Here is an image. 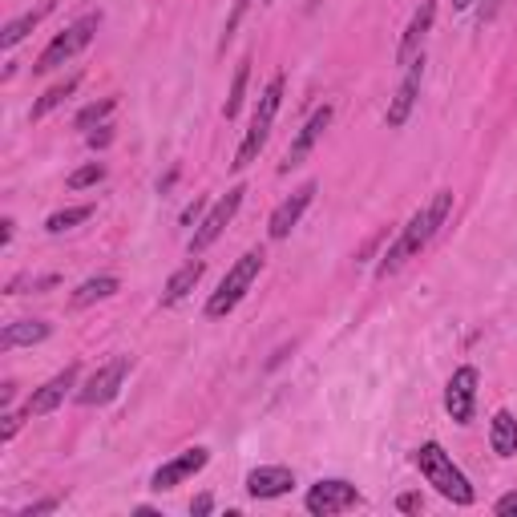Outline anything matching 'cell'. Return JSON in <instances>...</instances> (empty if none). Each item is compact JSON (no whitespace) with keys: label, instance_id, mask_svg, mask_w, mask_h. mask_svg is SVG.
Returning a JSON list of instances; mask_svg holds the SVG:
<instances>
[{"label":"cell","instance_id":"cell-35","mask_svg":"<svg viewBox=\"0 0 517 517\" xmlns=\"http://www.w3.org/2000/svg\"><path fill=\"white\" fill-rule=\"evenodd\" d=\"M13 227H17L13 219H5V223H0V247H9V243H13Z\"/></svg>","mask_w":517,"mask_h":517},{"label":"cell","instance_id":"cell-7","mask_svg":"<svg viewBox=\"0 0 517 517\" xmlns=\"http://www.w3.org/2000/svg\"><path fill=\"white\" fill-rule=\"evenodd\" d=\"M303 505H307V513H316V517L348 513V509L360 505V489L352 481H344V477H324V481H316L312 489H307Z\"/></svg>","mask_w":517,"mask_h":517},{"label":"cell","instance_id":"cell-22","mask_svg":"<svg viewBox=\"0 0 517 517\" xmlns=\"http://www.w3.org/2000/svg\"><path fill=\"white\" fill-rule=\"evenodd\" d=\"M118 291H122L118 275H93V279H85V283L73 291V307H89V303L110 299V295H118Z\"/></svg>","mask_w":517,"mask_h":517},{"label":"cell","instance_id":"cell-30","mask_svg":"<svg viewBox=\"0 0 517 517\" xmlns=\"http://www.w3.org/2000/svg\"><path fill=\"white\" fill-rule=\"evenodd\" d=\"M85 138H89L93 150H97V146H110V142H114V126H97V130H89Z\"/></svg>","mask_w":517,"mask_h":517},{"label":"cell","instance_id":"cell-31","mask_svg":"<svg viewBox=\"0 0 517 517\" xmlns=\"http://www.w3.org/2000/svg\"><path fill=\"white\" fill-rule=\"evenodd\" d=\"M57 505H61L57 497H45V501H33V505H25V509H21V517H37V513H53Z\"/></svg>","mask_w":517,"mask_h":517},{"label":"cell","instance_id":"cell-18","mask_svg":"<svg viewBox=\"0 0 517 517\" xmlns=\"http://www.w3.org/2000/svg\"><path fill=\"white\" fill-rule=\"evenodd\" d=\"M49 324L45 320H17V324H5V332H0V348L13 352V348H25V344H41L49 340Z\"/></svg>","mask_w":517,"mask_h":517},{"label":"cell","instance_id":"cell-17","mask_svg":"<svg viewBox=\"0 0 517 517\" xmlns=\"http://www.w3.org/2000/svg\"><path fill=\"white\" fill-rule=\"evenodd\" d=\"M202 271H206V263L194 255L190 263H182L170 279H166V287H162V307H174V303H182L194 287H198V279H202Z\"/></svg>","mask_w":517,"mask_h":517},{"label":"cell","instance_id":"cell-20","mask_svg":"<svg viewBox=\"0 0 517 517\" xmlns=\"http://www.w3.org/2000/svg\"><path fill=\"white\" fill-rule=\"evenodd\" d=\"M49 13H53V0H45V5H37V9L21 13L17 21H9V25H5V33H0V45H5V49H17V45H21V41H25V37H29V33L49 17Z\"/></svg>","mask_w":517,"mask_h":517},{"label":"cell","instance_id":"cell-8","mask_svg":"<svg viewBox=\"0 0 517 517\" xmlns=\"http://www.w3.org/2000/svg\"><path fill=\"white\" fill-rule=\"evenodd\" d=\"M126 376H130V356L106 360V364H101V368L77 388V404H85V408H93V404H110V400L122 392Z\"/></svg>","mask_w":517,"mask_h":517},{"label":"cell","instance_id":"cell-5","mask_svg":"<svg viewBox=\"0 0 517 517\" xmlns=\"http://www.w3.org/2000/svg\"><path fill=\"white\" fill-rule=\"evenodd\" d=\"M101 29V13H85V17H77L69 29H61L49 45H45V53L37 57V65H33V73H53V69H61V65H69L89 41H93V33Z\"/></svg>","mask_w":517,"mask_h":517},{"label":"cell","instance_id":"cell-2","mask_svg":"<svg viewBox=\"0 0 517 517\" xmlns=\"http://www.w3.org/2000/svg\"><path fill=\"white\" fill-rule=\"evenodd\" d=\"M417 469H421V477L445 497V501H453V505H473V485H469V477L457 469V461L445 453V445H437V441H425L421 449H417Z\"/></svg>","mask_w":517,"mask_h":517},{"label":"cell","instance_id":"cell-23","mask_svg":"<svg viewBox=\"0 0 517 517\" xmlns=\"http://www.w3.org/2000/svg\"><path fill=\"white\" fill-rule=\"evenodd\" d=\"M247 81H251V57H243L235 65V81H231V93H227V106H223V118L235 122L239 110H243V101H247Z\"/></svg>","mask_w":517,"mask_h":517},{"label":"cell","instance_id":"cell-21","mask_svg":"<svg viewBox=\"0 0 517 517\" xmlns=\"http://www.w3.org/2000/svg\"><path fill=\"white\" fill-rule=\"evenodd\" d=\"M77 85H81V77H77V73H69L65 81H57V85H49V89H45V93H41V97L33 101V114H29V118H33V122H41V118H49V114H53L57 106H65V101H69V97L77 93Z\"/></svg>","mask_w":517,"mask_h":517},{"label":"cell","instance_id":"cell-26","mask_svg":"<svg viewBox=\"0 0 517 517\" xmlns=\"http://www.w3.org/2000/svg\"><path fill=\"white\" fill-rule=\"evenodd\" d=\"M118 110V97H101V101H89V106L77 114V130H93V126H106V118Z\"/></svg>","mask_w":517,"mask_h":517},{"label":"cell","instance_id":"cell-4","mask_svg":"<svg viewBox=\"0 0 517 517\" xmlns=\"http://www.w3.org/2000/svg\"><path fill=\"white\" fill-rule=\"evenodd\" d=\"M259 271H263V251L255 247V251H247V255L223 275L219 291L206 299V320H223V316H231L235 307L243 303V295L251 291V283L259 279Z\"/></svg>","mask_w":517,"mask_h":517},{"label":"cell","instance_id":"cell-13","mask_svg":"<svg viewBox=\"0 0 517 517\" xmlns=\"http://www.w3.org/2000/svg\"><path fill=\"white\" fill-rule=\"evenodd\" d=\"M77 376H81V368L69 364L65 372H57V376L45 380L41 388H33V396L25 400V412H29V417H49V412H57V408L65 404V396L77 388Z\"/></svg>","mask_w":517,"mask_h":517},{"label":"cell","instance_id":"cell-16","mask_svg":"<svg viewBox=\"0 0 517 517\" xmlns=\"http://www.w3.org/2000/svg\"><path fill=\"white\" fill-rule=\"evenodd\" d=\"M291 485H295V473L283 465H259L247 473V493L255 501H275V497L291 493Z\"/></svg>","mask_w":517,"mask_h":517},{"label":"cell","instance_id":"cell-1","mask_svg":"<svg viewBox=\"0 0 517 517\" xmlns=\"http://www.w3.org/2000/svg\"><path fill=\"white\" fill-rule=\"evenodd\" d=\"M453 215V190H437L417 215H412L408 223H404V231L396 235V243L380 255V263H376V279H388V275H396L408 259H417L429 243H433V235L445 227V219Z\"/></svg>","mask_w":517,"mask_h":517},{"label":"cell","instance_id":"cell-6","mask_svg":"<svg viewBox=\"0 0 517 517\" xmlns=\"http://www.w3.org/2000/svg\"><path fill=\"white\" fill-rule=\"evenodd\" d=\"M243 186H231L215 206H211V211H206L202 219H198V227H194V235H190V255H202L206 247H211V243H219V235L235 223V215H239V206H243Z\"/></svg>","mask_w":517,"mask_h":517},{"label":"cell","instance_id":"cell-29","mask_svg":"<svg viewBox=\"0 0 517 517\" xmlns=\"http://www.w3.org/2000/svg\"><path fill=\"white\" fill-rule=\"evenodd\" d=\"M25 417H29V412H9V417H5V429H0V441H13L17 429L25 425Z\"/></svg>","mask_w":517,"mask_h":517},{"label":"cell","instance_id":"cell-19","mask_svg":"<svg viewBox=\"0 0 517 517\" xmlns=\"http://www.w3.org/2000/svg\"><path fill=\"white\" fill-rule=\"evenodd\" d=\"M489 445L497 457H517V421H513V412L497 408L493 412V421H489Z\"/></svg>","mask_w":517,"mask_h":517},{"label":"cell","instance_id":"cell-10","mask_svg":"<svg viewBox=\"0 0 517 517\" xmlns=\"http://www.w3.org/2000/svg\"><path fill=\"white\" fill-rule=\"evenodd\" d=\"M433 21H437V0H421L417 13H412L408 29L400 33V45H396V65H412V61H421L425 57V41L433 33Z\"/></svg>","mask_w":517,"mask_h":517},{"label":"cell","instance_id":"cell-36","mask_svg":"<svg viewBox=\"0 0 517 517\" xmlns=\"http://www.w3.org/2000/svg\"><path fill=\"white\" fill-rule=\"evenodd\" d=\"M202 206H206V202H202V198H194V206H186V215H182V223L198 219V215H202Z\"/></svg>","mask_w":517,"mask_h":517},{"label":"cell","instance_id":"cell-12","mask_svg":"<svg viewBox=\"0 0 517 517\" xmlns=\"http://www.w3.org/2000/svg\"><path fill=\"white\" fill-rule=\"evenodd\" d=\"M206 461H211V449H202V445H194V449H182L174 461H166V465H158V469H154V477H150V489H154V493L178 489L182 481H190L194 473H202V469H206Z\"/></svg>","mask_w":517,"mask_h":517},{"label":"cell","instance_id":"cell-28","mask_svg":"<svg viewBox=\"0 0 517 517\" xmlns=\"http://www.w3.org/2000/svg\"><path fill=\"white\" fill-rule=\"evenodd\" d=\"M247 9H251V0H235V9H231V17H227V25H223V49L235 41V33H239V25H243V17H247Z\"/></svg>","mask_w":517,"mask_h":517},{"label":"cell","instance_id":"cell-11","mask_svg":"<svg viewBox=\"0 0 517 517\" xmlns=\"http://www.w3.org/2000/svg\"><path fill=\"white\" fill-rule=\"evenodd\" d=\"M332 118H336V110H332V106H320L312 118L303 122V130L291 138V146H287V154H283V162H279V174H291L295 166H303L307 158H312V150H316V142L324 138V130L332 126Z\"/></svg>","mask_w":517,"mask_h":517},{"label":"cell","instance_id":"cell-27","mask_svg":"<svg viewBox=\"0 0 517 517\" xmlns=\"http://www.w3.org/2000/svg\"><path fill=\"white\" fill-rule=\"evenodd\" d=\"M101 178H106V166H101V162H85L81 170H73V174L65 178V186H69V190H85V186H97Z\"/></svg>","mask_w":517,"mask_h":517},{"label":"cell","instance_id":"cell-3","mask_svg":"<svg viewBox=\"0 0 517 517\" xmlns=\"http://www.w3.org/2000/svg\"><path fill=\"white\" fill-rule=\"evenodd\" d=\"M283 85H287V77L283 73H275L271 81H267V89L259 93V101H255V114H251V126H247V134H243V142H239V150H235V170H247L259 154H263V146H267V138H271V126H275V114H279V106H283Z\"/></svg>","mask_w":517,"mask_h":517},{"label":"cell","instance_id":"cell-25","mask_svg":"<svg viewBox=\"0 0 517 517\" xmlns=\"http://www.w3.org/2000/svg\"><path fill=\"white\" fill-rule=\"evenodd\" d=\"M57 283H61V275H53V271H49V275H33V271H21V275H13V279H9V287H5V291H9V295H25V291L41 295V291H53Z\"/></svg>","mask_w":517,"mask_h":517},{"label":"cell","instance_id":"cell-33","mask_svg":"<svg viewBox=\"0 0 517 517\" xmlns=\"http://www.w3.org/2000/svg\"><path fill=\"white\" fill-rule=\"evenodd\" d=\"M396 509H400V513H421V493H404V497H396Z\"/></svg>","mask_w":517,"mask_h":517},{"label":"cell","instance_id":"cell-24","mask_svg":"<svg viewBox=\"0 0 517 517\" xmlns=\"http://www.w3.org/2000/svg\"><path fill=\"white\" fill-rule=\"evenodd\" d=\"M93 219V206L85 202V206H65V211H53L49 219H45V231L49 235H65V231H73L77 223H89Z\"/></svg>","mask_w":517,"mask_h":517},{"label":"cell","instance_id":"cell-15","mask_svg":"<svg viewBox=\"0 0 517 517\" xmlns=\"http://www.w3.org/2000/svg\"><path fill=\"white\" fill-rule=\"evenodd\" d=\"M316 182H303L291 198H283L279 206H275V211H271V223H267V235L271 239H287L295 227H299V219H303V211H307V206H312V198H316Z\"/></svg>","mask_w":517,"mask_h":517},{"label":"cell","instance_id":"cell-37","mask_svg":"<svg viewBox=\"0 0 517 517\" xmlns=\"http://www.w3.org/2000/svg\"><path fill=\"white\" fill-rule=\"evenodd\" d=\"M473 5V0H453V9H469Z\"/></svg>","mask_w":517,"mask_h":517},{"label":"cell","instance_id":"cell-34","mask_svg":"<svg viewBox=\"0 0 517 517\" xmlns=\"http://www.w3.org/2000/svg\"><path fill=\"white\" fill-rule=\"evenodd\" d=\"M493 513H497V517H509V513H517V493H505V497L493 505Z\"/></svg>","mask_w":517,"mask_h":517},{"label":"cell","instance_id":"cell-9","mask_svg":"<svg viewBox=\"0 0 517 517\" xmlns=\"http://www.w3.org/2000/svg\"><path fill=\"white\" fill-rule=\"evenodd\" d=\"M477 368H457L445 384V412L453 417V425H473L477 417Z\"/></svg>","mask_w":517,"mask_h":517},{"label":"cell","instance_id":"cell-14","mask_svg":"<svg viewBox=\"0 0 517 517\" xmlns=\"http://www.w3.org/2000/svg\"><path fill=\"white\" fill-rule=\"evenodd\" d=\"M421 77H425V57H421V61H412V65L404 69V81H400L396 97L388 101V114H384L388 130H400V126L412 118V110H417V97H421Z\"/></svg>","mask_w":517,"mask_h":517},{"label":"cell","instance_id":"cell-32","mask_svg":"<svg viewBox=\"0 0 517 517\" xmlns=\"http://www.w3.org/2000/svg\"><path fill=\"white\" fill-rule=\"evenodd\" d=\"M211 509H215V497H211V493H198V497L190 501V513H194V517H202V513H211Z\"/></svg>","mask_w":517,"mask_h":517}]
</instances>
